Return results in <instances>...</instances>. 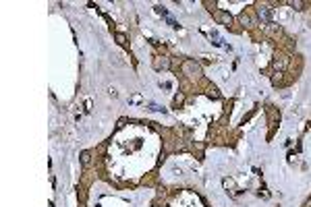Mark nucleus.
Returning a JSON list of instances; mask_svg holds the SVG:
<instances>
[{
	"mask_svg": "<svg viewBox=\"0 0 311 207\" xmlns=\"http://www.w3.org/2000/svg\"><path fill=\"white\" fill-rule=\"evenodd\" d=\"M81 162H83V166L89 164V153H87V151H83V153H81Z\"/></svg>",
	"mask_w": 311,
	"mask_h": 207,
	"instance_id": "nucleus-2",
	"label": "nucleus"
},
{
	"mask_svg": "<svg viewBox=\"0 0 311 207\" xmlns=\"http://www.w3.org/2000/svg\"><path fill=\"white\" fill-rule=\"evenodd\" d=\"M187 69H189V71H195V73H199V66H197V64H193V62H187Z\"/></svg>",
	"mask_w": 311,
	"mask_h": 207,
	"instance_id": "nucleus-3",
	"label": "nucleus"
},
{
	"mask_svg": "<svg viewBox=\"0 0 311 207\" xmlns=\"http://www.w3.org/2000/svg\"><path fill=\"white\" fill-rule=\"evenodd\" d=\"M149 110H154V112H160L162 108H160V106H156V104H151V106H149Z\"/></svg>",
	"mask_w": 311,
	"mask_h": 207,
	"instance_id": "nucleus-4",
	"label": "nucleus"
},
{
	"mask_svg": "<svg viewBox=\"0 0 311 207\" xmlns=\"http://www.w3.org/2000/svg\"><path fill=\"white\" fill-rule=\"evenodd\" d=\"M257 15H259L262 21H270V19H272V10H270V6H259V8H257Z\"/></svg>",
	"mask_w": 311,
	"mask_h": 207,
	"instance_id": "nucleus-1",
	"label": "nucleus"
}]
</instances>
